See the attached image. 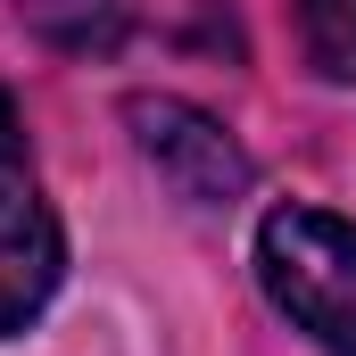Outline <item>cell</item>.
<instances>
[{
    "instance_id": "cell-2",
    "label": "cell",
    "mask_w": 356,
    "mask_h": 356,
    "mask_svg": "<svg viewBox=\"0 0 356 356\" xmlns=\"http://www.w3.org/2000/svg\"><path fill=\"white\" fill-rule=\"evenodd\" d=\"M124 124H133V149L158 166V182L191 199V207H232V199H249V149L207 116V108H191V99H166V91H141L133 108H124Z\"/></svg>"
},
{
    "instance_id": "cell-4",
    "label": "cell",
    "mask_w": 356,
    "mask_h": 356,
    "mask_svg": "<svg viewBox=\"0 0 356 356\" xmlns=\"http://www.w3.org/2000/svg\"><path fill=\"white\" fill-rule=\"evenodd\" d=\"M298 33L332 83H356V0H298Z\"/></svg>"
},
{
    "instance_id": "cell-3",
    "label": "cell",
    "mask_w": 356,
    "mask_h": 356,
    "mask_svg": "<svg viewBox=\"0 0 356 356\" xmlns=\"http://www.w3.org/2000/svg\"><path fill=\"white\" fill-rule=\"evenodd\" d=\"M58 273H67L58 216L42 207V191L25 182V166H0V340L25 332L50 307Z\"/></svg>"
},
{
    "instance_id": "cell-5",
    "label": "cell",
    "mask_w": 356,
    "mask_h": 356,
    "mask_svg": "<svg viewBox=\"0 0 356 356\" xmlns=\"http://www.w3.org/2000/svg\"><path fill=\"white\" fill-rule=\"evenodd\" d=\"M0 166H25V124H17L8 99H0Z\"/></svg>"
},
{
    "instance_id": "cell-1",
    "label": "cell",
    "mask_w": 356,
    "mask_h": 356,
    "mask_svg": "<svg viewBox=\"0 0 356 356\" xmlns=\"http://www.w3.org/2000/svg\"><path fill=\"white\" fill-rule=\"evenodd\" d=\"M257 282L323 356H356V224L323 207H273L257 224Z\"/></svg>"
}]
</instances>
